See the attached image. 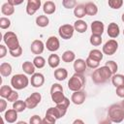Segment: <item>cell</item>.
<instances>
[{"label": "cell", "instance_id": "1", "mask_svg": "<svg viewBox=\"0 0 124 124\" xmlns=\"http://www.w3.org/2000/svg\"><path fill=\"white\" fill-rule=\"evenodd\" d=\"M111 77H112V73L106 65L102 66L101 68H97L92 74V79L96 84L105 83L109 78H111Z\"/></svg>", "mask_w": 124, "mask_h": 124}, {"label": "cell", "instance_id": "2", "mask_svg": "<svg viewBox=\"0 0 124 124\" xmlns=\"http://www.w3.org/2000/svg\"><path fill=\"white\" fill-rule=\"evenodd\" d=\"M108 118L113 123H120L124 120V108L119 104H113L108 110Z\"/></svg>", "mask_w": 124, "mask_h": 124}, {"label": "cell", "instance_id": "3", "mask_svg": "<svg viewBox=\"0 0 124 124\" xmlns=\"http://www.w3.org/2000/svg\"><path fill=\"white\" fill-rule=\"evenodd\" d=\"M85 84V78L82 74L75 73L68 81V88L73 92L79 91Z\"/></svg>", "mask_w": 124, "mask_h": 124}, {"label": "cell", "instance_id": "4", "mask_svg": "<svg viewBox=\"0 0 124 124\" xmlns=\"http://www.w3.org/2000/svg\"><path fill=\"white\" fill-rule=\"evenodd\" d=\"M28 83H29V79L23 74H16L13 76V78H11V85L16 90H21L27 87Z\"/></svg>", "mask_w": 124, "mask_h": 124}, {"label": "cell", "instance_id": "5", "mask_svg": "<svg viewBox=\"0 0 124 124\" xmlns=\"http://www.w3.org/2000/svg\"><path fill=\"white\" fill-rule=\"evenodd\" d=\"M50 96H51L52 102H54L56 105L62 103L64 101V99L66 98L63 93L62 85L59 83H53L50 88Z\"/></svg>", "mask_w": 124, "mask_h": 124}, {"label": "cell", "instance_id": "6", "mask_svg": "<svg viewBox=\"0 0 124 124\" xmlns=\"http://www.w3.org/2000/svg\"><path fill=\"white\" fill-rule=\"evenodd\" d=\"M3 41H4L5 45L8 46L9 50H15L18 46H20L18 39H17V36L12 31H8L7 33L4 34Z\"/></svg>", "mask_w": 124, "mask_h": 124}, {"label": "cell", "instance_id": "7", "mask_svg": "<svg viewBox=\"0 0 124 124\" xmlns=\"http://www.w3.org/2000/svg\"><path fill=\"white\" fill-rule=\"evenodd\" d=\"M74 31H75V28H74L73 25H71V24H63V25H61L59 27L58 34L62 39L69 40V39H71L73 37Z\"/></svg>", "mask_w": 124, "mask_h": 124}, {"label": "cell", "instance_id": "8", "mask_svg": "<svg viewBox=\"0 0 124 124\" xmlns=\"http://www.w3.org/2000/svg\"><path fill=\"white\" fill-rule=\"evenodd\" d=\"M41 100H42V96H41V94L39 92L32 93L29 97H27L25 99V104H26L27 108H30V109L35 108L40 104Z\"/></svg>", "mask_w": 124, "mask_h": 124}, {"label": "cell", "instance_id": "9", "mask_svg": "<svg viewBox=\"0 0 124 124\" xmlns=\"http://www.w3.org/2000/svg\"><path fill=\"white\" fill-rule=\"evenodd\" d=\"M117 48H118V43L116 42V40L111 39V40H108L103 46V53L107 55H112L116 52Z\"/></svg>", "mask_w": 124, "mask_h": 124}, {"label": "cell", "instance_id": "10", "mask_svg": "<svg viewBox=\"0 0 124 124\" xmlns=\"http://www.w3.org/2000/svg\"><path fill=\"white\" fill-rule=\"evenodd\" d=\"M46 49H47V50H49V51H51V52H54V51L58 50L59 47H60L59 40H58L55 36H50V37L46 40Z\"/></svg>", "mask_w": 124, "mask_h": 124}, {"label": "cell", "instance_id": "11", "mask_svg": "<svg viewBox=\"0 0 124 124\" xmlns=\"http://www.w3.org/2000/svg\"><path fill=\"white\" fill-rule=\"evenodd\" d=\"M41 7V0H28L26 5V13L30 16L34 15Z\"/></svg>", "mask_w": 124, "mask_h": 124}, {"label": "cell", "instance_id": "12", "mask_svg": "<svg viewBox=\"0 0 124 124\" xmlns=\"http://www.w3.org/2000/svg\"><path fill=\"white\" fill-rule=\"evenodd\" d=\"M85 98H86V94L84 91L82 90H79V91H76L72 94V97H71V101L75 104V105H81L83 104V102L85 101Z\"/></svg>", "mask_w": 124, "mask_h": 124}, {"label": "cell", "instance_id": "13", "mask_svg": "<svg viewBox=\"0 0 124 124\" xmlns=\"http://www.w3.org/2000/svg\"><path fill=\"white\" fill-rule=\"evenodd\" d=\"M30 82L33 87H41L45 82V77L41 73H35L31 76Z\"/></svg>", "mask_w": 124, "mask_h": 124}, {"label": "cell", "instance_id": "14", "mask_svg": "<svg viewBox=\"0 0 124 124\" xmlns=\"http://www.w3.org/2000/svg\"><path fill=\"white\" fill-rule=\"evenodd\" d=\"M104 29H105V25L100 20H94L91 23V31L93 35L102 36V34L104 33Z\"/></svg>", "mask_w": 124, "mask_h": 124}, {"label": "cell", "instance_id": "15", "mask_svg": "<svg viewBox=\"0 0 124 124\" xmlns=\"http://www.w3.org/2000/svg\"><path fill=\"white\" fill-rule=\"evenodd\" d=\"M30 48H31V51L34 54L40 55L41 53H43V51L45 49V45L41 40H34L31 44Z\"/></svg>", "mask_w": 124, "mask_h": 124}, {"label": "cell", "instance_id": "16", "mask_svg": "<svg viewBox=\"0 0 124 124\" xmlns=\"http://www.w3.org/2000/svg\"><path fill=\"white\" fill-rule=\"evenodd\" d=\"M119 33H120L119 26L115 22H110L108 26V35L110 38L114 39V38H117L119 36Z\"/></svg>", "mask_w": 124, "mask_h": 124}, {"label": "cell", "instance_id": "17", "mask_svg": "<svg viewBox=\"0 0 124 124\" xmlns=\"http://www.w3.org/2000/svg\"><path fill=\"white\" fill-rule=\"evenodd\" d=\"M86 63L83 59H76L74 62V70L78 74H83L86 70Z\"/></svg>", "mask_w": 124, "mask_h": 124}, {"label": "cell", "instance_id": "18", "mask_svg": "<svg viewBox=\"0 0 124 124\" xmlns=\"http://www.w3.org/2000/svg\"><path fill=\"white\" fill-rule=\"evenodd\" d=\"M4 119L8 123H15L17 119V111L14 108L8 109L4 114Z\"/></svg>", "mask_w": 124, "mask_h": 124}, {"label": "cell", "instance_id": "19", "mask_svg": "<svg viewBox=\"0 0 124 124\" xmlns=\"http://www.w3.org/2000/svg\"><path fill=\"white\" fill-rule=\"evenodd\" d=\"M69 106H70V100H69L67 97L64 99V101H63L62 103H60V104H57V105H56V108H57V109L59 110L61 117H63V116L66 114V112H67V109H68Z\"/></svg>", "mask_w": 124, "mask_h": 124}, {"label": "cell", "instance_id": "20", "mask_svg": "<svg viewBox=\"0 0 124 124\" xmlns=\"http://www.w3.org/2000/svg\"><path fill=\"white\" fill-rule=\"evenodd\" d=\"M111 82H112V84L116 88L121 87V86H124V76L121 75V74L112 75V77H111Z\"/></svg>", "mask_w": 124, "mask_h": 124}, {"label": "cell", "instance_id": "21", "mask_svg": "<svg viewBox=\"0 0 124 124\" xmlns=\"http://www.w3.org/2000/svg\"><path fill=\"white\" fill-rule=\"evenodd\" d=\"M56 10V6L54 4V2L52 1H46L44 3V6H43V11L46 15H51L55 12Z\"/></svg>", "mask_w": 124, "mask_h": 124}, {"label": "cell", "instance_id": "22", "mask_svg": "<svg viewBox=\"0 0 124 124\" xmlns=\"http://www.w3.org/2000/svg\"><path fill=\"white\" fill-rule=\"evenodd\" d=\"M74 28L78 33H84L87 30V23L82 19H78L74 23Z\"/></svg>", "mask_w": 124, "mask_h": 124}, {"label": "cell", "instance_id": "23", "mask_svg": "<svg viewBox=\"0 0 124 124\" xmlns=\"http://www.w3.org/2000/svg\"><path fill=\"white\" fill-rule=\"evenodd\" d=\"M35 69L36 67L34 66L33 62H30V61H25L23 62L22 64V70L23 72L26 74V75H34L35 74Z\"/></svg>", "mask_w": 124, "mask_h": 124}, {"label": "cell", "instance_id": "24", "mask_svg": "<svg viewBox=\"0 0 124 124\" xmlns=\"http://www.w3.org/2000/svg\"><path fill=\"white\" fill-rule=\"evenodd\" d=\"M67 77H68V72L65 68H58L54 71V78L59 81L66 79Z\"/></svg>", "mask_w": 124, "mask_h": 124}, {"label": "cell", "instance_id": "25", "mask_svg": "<svg viewBox=\"0 0 124 124\" xmlns=\"http://www.w3.org/2000/svg\"><path fill=\"white\" fill-rule=\"evenodd\" d=\"M12 71H13V69H12L11 64L4 62L0 65V74L2 77H9L12 74Z\"/></svg>", "mask_w": 124, "mask_h": 124}, {"label": "cell", "instance_id": "26", "mask_svg": "<svg viewBox=\"0 0 124 124\" xmlns=\"http://www.w3.org/2000/svg\"><path fill=\"white\" fill-rule=\"evenodd\" d=\"M74 15H75V16H77L78 18H81V17L85 16V15H86L85 5H82V4L77 5L76 8L74 9Z\"/></svg>", "mask_w": 124, "mask_h": 124}, {"label": "cell", "instance_id": "27", "mask_svg": "<svg viewBox=\"0 0 124 124\" xmlns=\"http://www.w3.org/2000/svg\"><path fill=\"white\" fill-rule=\"evenodd\" d=\"M1 12L5 16H12L15 13V7L13 5H11L9 2H6V3H4L2 5Z\"/></svg>", "mask_w": 124, "mask_h": 124}, {"label": "cell", "instance_id": "28", "mask_svg": "<svg viewBox=\"0 0 124 124\" xmlns=\"http://www.w3.org/2000/svg\"><path fill=\"white\" fill-rule=\"evenodd\" d=\"M85 11H86V15L95 16L98 13V7L93 2H88L85 4Z\"/></svg>", "mask_w": 124, "mask_h": 124}, {"label": "cell", "instance_id": "29", "mask_svg": "<svg viewBox=\"0 0 124 124\" xmlns=\"http://www.w3.org/2000/svg\"><path fill=\"white\" fill-rule=\"evenodd\" d=\"M47 63L49 65V67L51 68H56L58 67V65L60 64V57L57 55V54H50L48 56V59H47Z\"/></svg>", "mask_w": 124, "mask_h": 124}, {"label": "cell", "instance_id": "30", "mask_svg": "<svg viewBox=\"0 0 124 124\" xmlns=\"http://www.w3.org/2000/svg\"><path fill=\"white\" fill-rule=\"evenodd\" d=\"M88 57L93 59V60H96V61L100 62L103 59V52L99 49H92V50H90V52L88 54Z\"/></svg>", "mask_w": 124, "mask_h": 124}, {"label": "cell", "instance_id": "31", "mask_svg": "<svg viewBox=\"0 0 124 124\" xmlns=\"http://www.w3.org/2000/svg\"><path fill=\"white\" fill-rule=\"evenodd\" d=\"M75 58H76V54L72 50H66L62 54V60L66 63H70V62L75 61Z\"/></svg>", "mask_w": 124, "mask_h": 124}, {"label": "cell", "instance_id": "32", "mask_svg": "<svg viewBox=\"0 0 124 124\" xmlns=\"http://www.w3.org/2000/svg\"><path fill=\"white\" fill-rule=\"evenodd\" d=\"M48 23H49V19L46 16L42 15V16H37V18H36V24L40 27H46L48 25Z\"/></svg>", "mask_w": 124, "mask_h": 124}, {"label": "cell", "instance_id": "33", "mask_svg": "<svg viewBox=\"0 0 124 124\" xmlns=\"http://www.w3.org/2000/svg\"><path fill=\"white\" fill-rule=\"evenodd\" d=\"M13 108L16 109L17 112H22L25 108H27L25 101H21V100H17L16 102H15L13 104Z\"/></svg>", "mask_w": 124, "mask_h": 124}, {"label": "cell", "instance_id": "34", "mask_svg": "<svg viewBox=\"0 0 124 124\" xmlns=\"http://www.w3.org/2000/svg\"><path fill=\"white\" fill-rule=\"evenodd\" d=\"M33 64H34V66H35L36 68L41 69V68L45 67V65H46V60H45V58H44L43 56L37 55V56L33 59Z\"/></svg>", "mask_w": 124, "mask_h": 124}, {"label": "cell", "instance_id": "35", "mask_svg": "<svg viewBox=\"0 0 124 124\" xmlns=\"http://www.w3.org/2000/svg\"><path fill=\"white\" fill-rule=\"evenodd\" d=\"M13 89L11 88V86L9 85H2L1 88H0V96L4 99V98H8L10 96V94L12 93Z\"/></svg>", "mask_w": 124, "mask_h": 124}, {"label": "cell", "instance_id": "36", "mask_svg": "<svg viewBox=\"0 0 124 124\" xmlns=\"http://www.w3.org/2000/svg\"><path fill=\"white\" fill-rule=\"evenodd\" d=\"M46 115L52 116V117H54L55 119H59V118H61L60 112H59V110L57 109V108H56V107H54V108H52V107H51V108H49L46 110Z\"/></svg>", "mask_w": 124, "mask_h": 124}, {"label": "cell", "instance_id": "37", "mask_svg": "<svg viewBox=\"0 0 124 124\" xmlns=\"http://www.w3.org/2000/svg\"><path fill=\"white\" fill-rule=\"evenodd\" d=\"M89 41H90V44H91L92 46H100V45L102 44V37H101V36H98V35H93V34H92V35L90 36Z\"/></svg>", "mask_w": 124, "mask_h": 124}, {"label": "cell", "instance_id": "38", "mask_svg": "<svg viewBox=\"0 0 124 124\" xmlns=\"http://www.w3.org/2000/svg\"><path fill=\"white\" fill-rule=\"evenodd\" d=\"M108 6L111 9H120L123 5V0H108Z\"/></svg>", "mask_w": 124, "mask_h": 124}, {"label": "cell", "instance_id": "39", "mask_svg": "<svg viewBox=\"0 0 124 124\" xmlns=\"http://www.w3.org/2000/svg\"><path fill=\"white\" fill-rule=\"evenodd\" d=\"M106 66L110 70V72L112 73V75H115L116 74V71L118 69V66L116 64V62L112 61V60H109V61H107L106 62Z\"/></svg>", "mask_w": 124, "mask_h": 124}, {"label": "cell", "instance_id": "40", "mask_svg": "<svg viewBox=\"0 0 124 124\" xmlns=\"http://www.w3.org/2000/svg\"><path fill=\"white\" fill-rule=\"evenodd\" d=\"M85 63H86V66L89 67L90 69H97L99 67V65H100V62H98L96 60H93V59H91L89 57L86 58Z\"/></svg>", "mask_w": 124, "mask_h": 124}, {"label": "cell", "instance_id": "41", "mask_svg": "<svg viewBox=\"0 0 124 124\" xmlns=\"http://www.w3.org/2000/svg\"><path fill=\"white\" fill-rule=\"evenodd\" d=\"M11 26V20L8 17H1L0 18V27L1 29H8Z\"/></svg>", "mask_w": 124, "mask_h": 124}, {"label": "cell", "instance_id": "42", "mask_svg": "<svg viewBox=\"0 0 124 124\" xmlns=\"http://www.w3.org/2000/svg\"><path fill=\"white\" fill-rule=\"evenodd\" d=\"M62 5H63L64 8H66V9L76 8V6H77V1H75V0H63V1H62Z\"/></svg>", "mask_w": 124, "mask_h": 124}, {"label": "cell", "instance_id": "43", "mask_svg": "<svg viewBox=\"0 0 124 124\" xmlns=\"http://www.w3.org/2000/svg\"><path fill=\"white\" fill-rule=\"evenodd\" d=\"M7 100H8L9 102H13V103L16 102V101L18 100V93H17L16 90H13L12 93L10 94V96L7 98Z\"/></svg>", "mask_w": 124, "mask_h": 124}, {"label": "cell", "instance_id": "44", "mask_svg": "<svg viewBox=\"0 0 124 124\" xmlns=\"http://www.w3.org/2000/svg\"><path fill=\"white\" fill-rule=\"evenodd\" d=\"M55 121H56V119L54 117L49 116V115H46L42 121V124H55Z\"/></svg>", "mask_w": 124, "mask_h": 124}, {"label": "cell", "instance_id": "45", "mask_svg": "<svg viewBox=\"0 0 124 124\" xmlns=\"http://www.w3.org/2000/svg\"><path fill=\"white\" fill-rule=\"evenodd\" d=\"M10 54L13 56V57H19L21 54H22V47L21 46H18L16 49L15 50H9Z\"/></svg>", "mask_w": 124, "mask_h": 124}, {"label": "cell", "instance_id": "46", "mask_svg": "<svg viewBox=\"0 0 124 124\" xmlns=\"http://www.w3.org/2000/svg\"><path fill=\"white\" fill-rule=\"evenodd\" d=\"M42 121L43 119H41L39 115H33L29 120V124H42Z\"/></svg>", "mask_w": 124, "mask_h": 124}, {"label": "cell", "instance_id": "47", "mask_svg": "<svg viewBox=\"0 0 124 124\" xmlns=\"http://www.w3.org/2000/svg\"><path fill=\"white\" fill-rule=\"evenodd\" d=\"M7 54V47L4 45H0V58L5 57Z\"/></svg>", "mask_w": 124, "mask_h": 124}, {"label": "cell", "instance_id": "48", "mask_svg": "<svg viewBox=\"0 0 124 124\" xmlns=\"http://www.w3.org/2000/svg\"><path fill=\"white\" fill-rule=\"evenodd\" d=\"M7 108V102L2 98L0 100V112L5 111V109Z\"/></svg>", "mask_w": 124, "mask_h": 124}, {"label": "cell", "instance_id": "49", "mask_svg": "<svg viewBox=\"0 0 124 124\" xmlns=\"http://www.w3.org/2000/svg\"><path fill=\"white\" fill-rule=\"evenodd\" d=\"M116 95L120 98H124V86L116 88Z\"/></svg>", "mask_w": 124, "mask_h": 124}, {"label": "cell", "instance_id": "50", "mask_svg": "<svg viewBox=\"0 0 124 124\" xmlns=\"http://www.w3.org/2000/svg\"><path fill=\"white\" fill-rule=\"evenodd\" d=\"M8 2H9V3L11 4V5H13V6L15 7V6H16V5H20V4H21V3L23 2V0H20V1H15V0H9Z\"/></svg>", "mask_w": 124, "mask_h": 124}, {"label": "cell", "instance_id": "51", "mask_svg": "<svg viewBox=\"0 0 124 124\" xmlns=\"http://www.w3.org/2000/svg\"><path fill=\"white\" fill-rule=\"evenodd\" d=\"M73 124H85L81 119H76L74 122H73Z\"/></svg>", "mask_w": 124, "mask_h": 124}, {"label": "cell", "instance_id": "52", "mask_svg": "<svg viewBox=\"0 0 124 124\" xmlns=\"http://www.w3.org/2000/svg\"><path fill=\"white\" fill-rule=\"evenodd\" d=\"M99 124H112L110 121H108V120H103V121H101Z\"/></svg>", "mask_w": 124, "mask_h": 124}, {"label": "cell", "instance_id": "53", "mask_svg": "<svg viewBox=\"0 0 124 124\" xmlns=\"http://www.w3.org/2000/svg\"><path fill=\"white\" fill-rule=\"evenodd\" d=\"M16 124H27L25 121H18V122H16Z\"/></svg>", "mask_w": 124, "mask_h": 124}, {"label": "cell", "instance_id": "54", "mask_svg": "<svg viewBox=\"0 0 124 124\" xmlns=\"http://www.w3.org/2000/svg\"><path fill=\"white\" fill-rule=\"evenodd\" d=\"M121 19H122V21L124 22V13L122 14V16H121Z\"/></svg>", "mask_w": 124, "mask_h": 124}, {"label": "cell", "instance_id": "55", "mask_svg": "<svg viewBox=\"0 0 124 124\" xmlns=\"http://www.w3.org/2000/svg\"><path fill=\"white\" fill-rule=\"evenodd\" d=\"M121 106H122V108H124V100H123V101H122V103H121Z\"/></svg>", "mask_w": 124, "mask_h": 124}, {"label": "cell", "instance_id": "56", "mask_svg": "<svg viewBox=\"0 0 124 124\" xmlns=\"http://www.w3.org/2000/svg\"><path fill=\"white\" fill-rule=\"evenodd\" d=\"M123 35H124V30H123Z\"/></svg>", "mask_w": 124, "mask_h": 124}]
</instances>
